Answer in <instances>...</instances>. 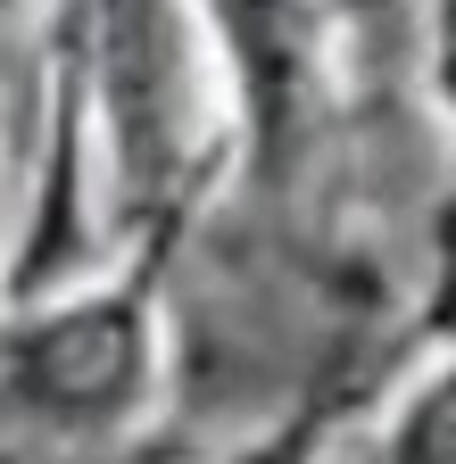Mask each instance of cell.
Returning a JSON list of instances; mask_svg holds the SVG:
<instances>
[{
    "instance_id": "6da1fadb",
    "label": "cell",
    "mask_w": 456,
    "mask_h": 464,
    "mask_svg": "<svg viewBox=\"0 0 456 464\" xmlns=\"http://www.w3.org/2000/svg\"><path fill=\"white\" fill-rule=\"evenodd\" d=\"M398 464H456V365L423 390V406L398 431Z\"/></svg>"
},
{
    "instance_id": "7a4b0ae2",
    "label": "cell",
    "mask_w": 456,
    "mask_h": 464,
    "mask_svg": "<svg viewBox=\"0 0 456 464\" xmlns=\"http://www.w3.org/2000/svg\"><path fill=\"white\" fill-rule=\"evenodd\" d=\"M324 423H332V398H307L291 423H282L274 440H257L249 456H233V464H307L315 456V440H324Z\"/></svg>"
}]
</instances>
